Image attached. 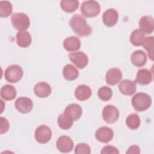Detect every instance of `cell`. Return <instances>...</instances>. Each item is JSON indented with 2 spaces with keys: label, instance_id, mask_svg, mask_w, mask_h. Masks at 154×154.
<instances>
[{
  "label": "cell",
  "instance_id": "6da1fadb",
  "mask_svg": "<svg viewBox=\"0 0 154 154\" xmlns=\"http://www.w3.org/2000/svg\"><path fill=\"white\" fill-rule=\"evenodd\" d=\"M69 24L72 30L79 36H88L92 32L91 26L87 24L85 19L80 14H74L71 17Z\"/></svg>",
  "mask_w": 154,
  "mask_h": 154
},
{
  "label": "cell",
  "instance_id": "7a4b0ae2",
  "mask_svg": "<svg viewBox=\"0 0 154 154\" xmlns=\"http://www.w3.org/2000/svg\"><path fill=\"white\" fill-rule=\"evenodd\" d=\"M151 104V97L144 93H138L132 98V105L137 111H146L150 106Z\"/></svg>",
  "mask_w": 154,
  "mask_h": 154
},
{
  "label": "cell",
  "instance_id": "3957f363",
  "mask_svg": "<svg viewBox=\"0 0 154 154\" xmlns=\"http://www.w3.org/2000/svg\"><path fill=\"white\" fill-rule=\"evenodd\" d=\"M13 26L20 31H25L30 25V20L28 16L23 13H13L11 17Z\"/></svg>",
  "mask_w": 154,
  "mask_h": 154
},
{
  "label": "cell",
  "instance_id": "277c9868",
  "mask_svg": "<svg viewBox=\"0 0 154 154\" xmlns=\"http://www.w3.org/2000/svg\"><path fill=\"white\" fill-rule=\"evenodd\" d=\"M100 5L95 1H86L82 2L81 6L82 14L87 17H93L97 16L100 13Z\"/></svg>",
  "mask_w": 154,
  "mask_h": 154
},
{
  "label": "cell",
  "instance_id": "5b68a950",
  "mask_svg": "<svg viewBox=\"0 0 154 154\" xmlns=\"http://www.w3.org/2000/svg\"><path fill=\"white\" fill-rule=\"evenodd\" d=\"M5 78L11 83H15L21 79L23 76V70L22 67L17 64L8 66L5 70Z\"/></svg>",
  "mask_w": 154,
  "mask_h": 154
},
{
  "label": "cell",
  "instance_id": "8992f818",
  "mask_svg": "<svg viewBox=\"0 0 154 154\" xmlns=\"http://www.w3.org/2000/svg\"><path fill=\"white\" fill-rule=\"evenodd\" d=\"M52 131L50 128L46 125L38 126L35 131V140L40 144L48 143L51 138Z\"/></svg>",
  "mask_w": 154,
  "mask_h": 154
},
{
  "label": "cell",
  "instance_id": "52a82bcc",
  "mask_svg": "<svg viewBox=\"0 0 154 154\" xmlns=\"http://www.w3.org/2000/svg\"><path fill=\"white\" fill-rule=\"evenodd\" d=\"M102 117L106 123H112L118 120L119 117V111L116 106L108 105L103 109Z\"/></svg>",
  "mask_w": 154,
  "mask_h": 154
},
{
  "label": "cell",
  "instance_id": "ba28073f",
  "mask_svg": "<svg viewBox=\"0 0 154 154\" xmlns=\"http://www.w3.org/2000/svg\"><path fill=\"white\" fill-rule=\"evenodd\" d=\"M69 58L70 60L79 69L84 68L88 62L87 55L81 51L70 54Z\"/></svg>",
  "mask_w": 154,
  "mask_h": 154
},
{
  "label": "cell",
  "instance_id": "9c48e42d",
  "mask_svg": "<svg viewBox=\"0 0 154 154\" xmlns=\"http://www.w3.org/2000/svg\"><path fill=\"white\" fill-rule=\"evenodd\" d=\"M56 146L57 149L62 153H69L73 148V142L68 136L63 135L58 138Z\"/></svg>",
  "mask_w": 154,
  "mask_h": 154
},
{
  "label": "cell",
  "instance_id": "30bf717a",
  "mask_svg": "<svg viewBox=\"0 0 154 154\" xmlns=\"http://www.w3.org/2000/svg\"><path fill=\"white\" fill-rule=\"evenodd\" d=\"M15 107L21 113L29 112L33 107V103L31 99L26 97H19L15 102Z\"/></svg>",
  "mask_w": 154,
  "mask_h": 154
},
{
  "label": "cell",
  "instance_id": "8fae6325",
  "mask_svg": "<svg viewBox=\"0 0 154 154\" xmlns=\"http://www.w3.org/2000/svg\"><path fill=\"white\" fill-rule=\"evenodd\" d=\"M114 137L112 130L106 126H103L99 128L96 133L95 137L100 142L106 143L110 141Z\"/></svg>",
  "mask_w": 154,
  "mask_h": 154
},
{
  "label": "cell",
  "instance_id": "7c38bea8",
  "mask_svg": "<svg viewBox=\"0 0 154 154\" xmlns=\"http://www.w3.org/2000/svg\"><path fill=\"white\" fill-rule=\"evenodd\" d=\"M119 14L117 10L114 8H109L105 11L102 16L104 24L109 27L114 26L118 21Z\"/></svg>",
  "mask_w": 154,
  "mask_h": 154
},
{
  "label": "cell",
  "instance_id": "4fadbf2b",
  "mask_svg": "<svg viewBox=\"0 0 154 154\" xmlns=\"http://www.w3.org/2000/svg\"><path fill=\"white\" fill-rule=\"evenodd\" d=\"M140 30L144 34H151L154 29L153 19L150 16H144L139 20Z\"/></svg>",
  "mask_w": 154,
  "mask_h": 154
},
{
  "label": "cell",
  "instance_id": "5bb4252c",
  "mask_svg": "<svg viewBox=\"0 0 154 154\" xmlns=\"http://www.w3.org/2000/svg\"><path fill=\"white\" fill-rule=\"evenodd\" d=\"M122 78V73L120 69L112 68L108 70L106 74V82L108 84L114 85L118 84Z\"/></svg>",
  "mask_w": 154,
  "mask_h": 154
},
{
  "label": "cell",
  "instance_id": "9a60e30c",
  "mask_svg": "<svg viewBox=\"0 0 154 154\" xmlns=\"http://www.w3.org/2000/svg\"><path fill=\"white\" fill-rule=\"evenodd\" d=\"M119 89L122 94L131 96L134 94L136 91V84L135 81L125 79L119 84Z\"/></svg>",
  "mask_w": 154,
  "mask_h": 154
},
{
  "label": "cell",
  "instance_id": "2e32d148",
  "mask_svg": "<svg viewBox=\"0 0 154 154\" xmlns=\"http://www.w3.org/2000/svg\"><path fill=\"white\" fill-rule=\"evenodd\" d=\"M52 91L51 87L49 84L45 82H40L35 85L34 92L35 95L39 97L45 98L49 96Z\"/></svg>",
  "mask_w": 154,
  "mask_h": 154
},
{
  "label": "cell",
  "instance_id": "e0dca14e",
  "mask_svg": "<svg viewBox=\"0 0 154 154\" xmlns=\"http://www.w3.org/2000/svg\"><path fill=\"white\" fill-rule=\"evenodd\" d=\"M152 80V72L146 69H142L138 71L135 82L140 85H147Z\"/></svg>",
  "mask_w": 154,
  "mask_h": 154
},
{
  "label": "cell",
  "instance_id": "ac0fdd59",
  "mask_svg": "<svg viewBox=\"0 0 154 154\" xmlns=\"http://www.w3.org/2000/svg\"><path fill=\"white\" fill-rule=\"evenodd\" d=\"M91 95V88L84 84L80 85L77 87L75 91V97L80 100L84 101L90 98Z\"/></svg>",
  "mask_w": 154,
  "mask_h": 154
},
{
  "label": "cell",
  "instance_id": "d6986e66",
  "mask_svg": "<svg viewBox=\"0 0 154 154\" xmlns=\"http://www.w3.org/2000/svg\"><path fill=\"white\" fill-rule=\"evenodd\" d=\"M63 46L66 51L74 52L78 51L80 48L81 41L75 36L69 37L64 40Z\"/></svg>",
  "mask_w": 154,
  "mask_h": 154
},
{
  "label": "cell",
  "instance_id": "ffe728a7",
  "mask_svg": "<svg viewBox=\"0 0 154 154\" xmlns=\"http://www.w3.org/2000/svg\"><path fill=\"white\" fill-rule=\"evenodd\" d=\"M64 113L70 116L74 121L78 120L82 115V108L77 103H71L66 106Z\"/></svg>",
  "mask_w": 154,
  "mask_h": 154
},
{
  "label": "cell",
  "instance_id": "44dd1931",
  "mask_svg": "<svg viewBox=\"0 0 154 154\" xmlns=\"http://www.w3.org/2000/svg\"><path fill=\"white\" fill-rule=\"evenodd\" d=\"M16 39L17 45L23 48L28 47L32 41L30 34L26 31H19L16 34Z\"/></svg>",
  "mask_w": 154,
  "mask_h": 154
},
{
  "label": "cell",
  "instance_id": "7402d4cb",
  "mask_svg": "<svg viewBox=\"0 0 154 154\" xmlns=\"http://www.w3.org/2000/svg\"><path fill=\"white\" fill-rule=\"evenodd\" d=\"M132 63L137 67H142L145 65L147 61L146 55L141 50H137L134 52L131 56Z\"/></svg>",
  "mask_w": 154,
  "mask_h": 154
},
{
  "label": "cell",
  "instance_id": "603a6c76",
  "mask_svg": "<svg viewBox=\"0 0 154 154\" xmlns=\"http://www.w3.org/2000/svg\"><path fill=\"white\" fill-rule=\"evenodd\" d=\"M1 96L5 100H13L16 96V88L11 85H4L1 89Z\"/></svg>",
  "mask_w": 154,
  "mask_h": 154
},
{
  "label": "cell",
  "instance_id": "cb8c5ba5",
  "mask_svg": "<svg viewBox=\"0 0 154 154\" xmlns=\"http://www.w3.org/2000/svg\"><path fill=\"white\" fill-rule=\"evenodd\" d=\"M63 75L64 78L67 81H73L79 76V72L76 67L72 64H67L63 70Z\"/></svg>",
  "mask_w": 154,
  "mask_h": 154
},
{
  "label": "cell",
  "instance_id": "d4e9b609",
  "mask_svg": "<svg viewBox=\"0 0 154 154\" xmlns=\"http://www.w3.org/2000/svg\"><path fill=\"white\" fill-rule=\"evenodd\" d=\"M145 38L146 37L144 33H143L140 29H137L132 31L130 36V42L135 46H142Z\"/></svg>",
  "mask_w": 154,
  "mask_h": 154
},
{
  "label": "cell",
  "instance_id": "484cf974",
  "mask_svg": "<svg viewBox=\"0 0 154 154\" xmlns=\"http://www.w3.org/2000/svg\"><path fill=\"white\" fill-rule=\"evenodd\" d=\"M73 122L74 120L64 112L61 114L57 120V123L60 128L64 130L70 129L72 126Z\"/></svg>",
  "mask_w": 154,
  "mask_h": 154
},
{
  "label": "cell",
  "instance_id": "4316f807",
  "mask_svg": "<svg viewBox=\"0 0 154 154\" xmlns=\"http://www.w3.org/2000/svg\"><path fill=\"white\" fill-rule=\"evenodd\" d=\"M79 1L76 0H63L60 2V6L62 10L67 13H72L78 7Z\"/></svg>",
  "mask_w": 154,
  "mask_h": 154
},
{
  "label": "cell",
  "instance_id": "83f0119b",
  "mask_svg": "<svg viewBox=\"0 0 154 154\" xmlns=\"http://www.w3.org/2000/svg\"><path fill=\"white\" fill-rule=\"evenodd\" d=\"M127 126L131 129H137L140 125V119L138 114H131L129 115L126 120Z\"/></svg>",
  "mask_w": 154,
  "mask_h": 154
},
{
  "label": "cell",
  "instance_id": "f1b7e54d",
  "mask_svg": "<svg viewBox=\"0 0 154 154\" xmlns=\"http://www.w3.org/2000/svg\"><path fill=\"white\" fill-rule=\"evenodd\" d=\"M13 10L11 2L7 1H0V16L1 17H7L9 16Z\"/></svg>",
  "mask_w": 154,
  "mask_h": 154
},
{
  "label": "cell",
  "instance_id": "f546056e",
  "mask_svg": "<svg viewBox=\"0 0 154 154\" xmlns=\"http://www.w3.org/2000/svg\"><path fill=\"white\" fill-rule=\"evenodd\" d=\"M153 43L154 38L153 36L147 37L145 38L143 46L147 51L148 55L151 60H153Z\"/></svg>",
  "mask_w": 154,
  "mask_h": 154
},
{
  "label": "cell",
  "instance_id": "4dcf8cb0",
  "mask_svg": "<svg viewBox=\"0 0 154 154\" xmlns=\"http://www.w3.org/2000/svg\"><path fill=\"white\" fill-rule=\"evenodd\" d=\"M98 97L99 99L103 101L109 100L112 95V90L106 86H103L100 87L97 92Z\"/></svg>",
  "mask_w": 154,
  "mask_h": 154
},
{
  "label": "cell",
  "instance_id": "1f68e13d",
  "mask_svg": "<svg viewBox=\"0 0 154 154\" xmlns=\"http://www.w3.org/2000/svg\"><path fill=\"white\" fill-rule=\"evenodd\" d=\"M91 152L90 146L85 143L78 144L75 149L76 154H90Z\"/></svg>",
  "mask_w": 154,
  "mask_h": 154
},
{
  "label": "cell",
  "instance_id": "d6a6232c",
  "mask_svg": "<svg viewBox=\"0 0 154 154\" xmlns=\"http://www.w3.org/2000/svg\"><path fill=\"white\" fill-rule=\"evenodd\" d=\"M0 133L2 134L8 131L9 129V123L8 120L2 117H0Z\"/></svg>",
  "mask_w": 154,
  "mask_h": 154
},
{
  "label": "cell",
  "instance_id": "836d02e7",
  "mask_svg": "<svg viewBox=\"0 0 154 154\" xmlns=\"http://www.w3.org/2000/svg\"><path fill=\"white\" fill-rule=\"evenodd\" d=\"M100 153L102 154H119V151L114 146H106L102 149Z\"/></svg>",
  "mask_w": 154,
  "mask_h": 154
},
{
  "label": "cell",
  "instance_id": "e575fe53",
  "mask_svg": "<svg viewBox=\"0 0 154 154\" xmlns=\"http://www.w3.org/2000/svg\"><path fill=\"white\" fill-rule=\"evenodd\" d=\"M140 153V149L138 146L133 145L129 147L128 150L126 152L127 154L132 153V154H138Z\"/></svg>",
  "mask_w": 154,
  "mask_h": 154
}]
</instances>
